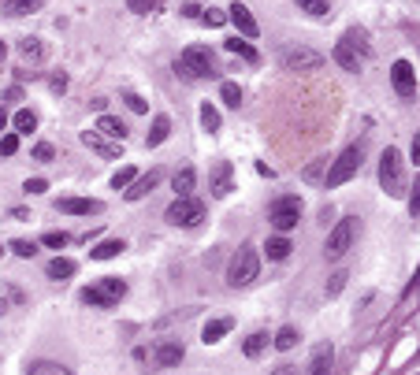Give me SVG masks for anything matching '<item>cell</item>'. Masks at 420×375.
<instances>
[{"mask_svg":"<svg viewBox=\"0 0 420 375\" xmlns=\"http://www.w3.org/2000/svg\"><path fill=\"white\" fill-rule=\"evenodd\" d=\"M409 216H420V175H417V186L409 190Z\"/></svg>","mask_w":420,"mask_h":375,"instance_id":"obj_46","label":"cell"},{"mask_svg":"<svg viewBox=\"0 0 420 375\" xmlns=\"http://www.w3.org/2000/svg\"><path fill=\"white\" fill-rule=\"evenodd\" d=\"M168 138H171V119L160 112L157 119H153V130H149V138H145V145H149V149H157V145H164Z\"/></svg>","mask_w":420,"mask_h":375,"instance_id":"obj_22","label":"cell"},{"mask_svg":"<svg viewBox=\"0 0 420 375\" xmlns=\"http://www.w3.org/2000/svg\"><path fill=\"white\" fill-rule=\"evenodd\" d=\"M0 253H4V245H0Z\"/></svg>","mask_w":420,"mask_h":375,"instance_id":"obj_56","label":"cell"},{"mask_svg":"<svg viewBox=\"0 0 420 375\" xmlns=\"http://www.w3.org/2000/svg\"><path fill=\"white\" fill-rule=\"evenodd\" d=\"M361 160H364V145H350V149H342L339 160H331V168H327L324 175V190H339L342 182H350L353 175L361 171Z\"/></svg>","mask_w":420,"mask_h":375,"instance_id":"obj_5","label":"cell"},{"mask_svg":"<svg viewBox=\"0 0 420 375\" xmlns=\"http://www.w3.org/2000/svg\"><path fill=\"white\" fill-rule=\"evenodd\" d=\"M231 327H234V319H231V316L208 319V323H205V331H201V342H205V345H216V342H220V338H223L227 331H231Z\"/></svg>","mask_w":420,"mask_h":375,"instance_id":"obj_20","label":"cell"},{"mask_svg":"<svg viewBox=\"0 0 420 375\" xmlns=\"http://www.w3.org/2000/svg\"><path fill=\"white\" fill-rule=\"evenodd\" d=\"M201 126H205L208 134H216L223 126V119H220V108L216 104H201Z\"/></svg>","mask_w":420,"mask_h":375,"instance_id":"obj_31","label":"cell"},{"mask_svg":"<svg viewBox=\"0 0 420 375\" xmlns=\"http://www.w3.org/2000/svg\"><path fill=\"white\" fill-rule=\"evenodd\" d=\"M182 356H186V345H182L179 338H168V342H160V345H157L153 361H157V368H179Z\"/></svg>","mask_w":420,"mask_h":375,"instance_id":"obj_14","label":"cell"},{"mask_svg":"<svg viewBox=\"0 0 420 375\" xmlns=\"http://www.w3.org/2000/svg\"><path fill=\"white\" fill-rule=\"evenodd\" d=\"M8 249H12V253H15V257H23V260H30V257H34V253H38V245H34V242H26V238H15V242H12V245H8Z\"/></svg>","mask_w":420,"mask_h":375,"instance_id":"obj_37","label":"cell"},{"mask_svg":"<svg viewBox=\"0 0 420 375\" xmlns=\"http://www.w3.org/2000/svg\"><path fill=\"white\" fill-rule=\"evenodd\" d=\"M409 160H413V163H420V130H417L413 145H409Z\"/></svg>","mask_w":420,"mask_h":375,"instance_id":"obj_49","label":"cell"},{"mask_svg":"<svg viewBox=\"0 0 420 375\" xmlns=\"http://www.w3.org/2000/svg\"><path fill=\"white\" fill-rule=\"evenodd\" d=\"M12 123H15V134H30V130H38V115H34L30 108H19Z\"/></svg>","mask_w":420,"mask_h":375,"instance_id":"obj_32","label":"cell"},{"mask_svg":"<svg viewBox=\"0 0 420 375\" xmlns=\"http://www.w3.org/2000/svg\"><path fill=\"white\" fill-rule=\"evenodd\" d=\"M82 305H93V308H112L120 305V301L126 297V282L120 275H104L100 282H93V286L82 290Z\"/></svg>","mask_w":420,"mask_h":375,"instance_id":"obj_4","label":"cell"},{"mask_svg":"<svg viewBox=\"0 0 420 375\" xmlns=\"http://www.w3.org/2000/svg\"><path fill=\"white\" fill-rule=\"evenodd\" d=\"M208 190H212V197H227L234 190V168H231V160H220L212 168V175H208Z\"/></svg>","mask_w":420,"mask_h":375,"instance_id":"obj_11","label":"cell"},{"mask_svg":"<svg viewBox=\"0 0 420 375\" xmlns=\"http://www.w3.org/2000/svg\"><path fill=\"white\" fill-rule=\"evenodd\" d=\"M123 249H126L123 238H108V242H100V245L89 249V257H93V260H112V257H120Z\"/></svg>","mask_w":420,"mask_h":375,"instance_id":"obj_24","label":"cell"},{"mask_svg":"<svg viewBox=\"0 0 420 375\" xmlns=\"http://www.w3.org/2000/svg\"><path fill=\"white\" fill-rule=\"evenodd\" d=\"M342 41H346V45H353V49H357L364 60L372 56V45H368V34H364V30H346V38H342Z\"/></svg>","mask_w":420,"mask_h":375,"instance_id":"obj_33","label":"cell"},{"mask_svg":"<svg viewBox=\"0 0 420 375\" xmlns=\"http://www.w3.org/2000/svg\"><path fill=\"white\" fill-rule=\"evenodd\" d=\"M160 179H164L160 171H149V175H138V179L131 182V186H126V201H142L145 194H153Z\"/></svg>","mask_w":420,"mask_h":375,"instance_id":"obj_18","label":"cell"},{"mask_svg":"<svg viewBox=\"0 0 420 375\" xmlns=\"http://www.w3.org/2000/svg\"><path fill=\"white\" fill-rule=\"evenodd\" d=\"M26 194H45V190H49V182H45V179H26Z\"/></svg>","mask_w":420,"mask_h":375,"instance_id":"obj_47","label":"cell"},{"mask_svg":"<svg viewBox=\"0 0 420 375\" xmlns=\"http://www.w3.org/2000/svg\"><path fill=\"white\" fill-rule=\"evenodd\" d=\"M56 208H60V212H67V216H100V212H104V205L93 201V197H60Z\"/></svg>","mask_w":420,"mask_h":375,"instance_id":"obj_12","label":"cell"},{"mask_svg":"<svg viewBox=\"0 0 420 375\" xmlns=\"http://www.w3.org/2000/svg\"><path fill=\"white\" fill-rule=\"evenodd\" d=\"M264 345H268V331H253V334L242 342V353L250 356V361H257V356L264 353Z\"/></svg>","mask_w":420,"mask_h":375,"instance_id":"obj_28","label":"cell"},{"mask_svg":"<svg viewBox=\"0 0 420 375\" xmlns=\"http://www.w3.org/2000/svg\"><path fill=\"white\" fill-rule=\"evenodd\" d=\"M201 23H205V26H223V23H227V12H216V8H208V12H201Z\"/></svg>","mask_w":420,"mask_h":375,"instance_id":"obj_43","label":"cell"},{"mask_svg":"<svg viewBox=\"0 0 420 375\" xmlns=\"http://www.w3.org/2000/svg\"><path fill=\"white\" fill-rule=\"evenodd\" d=\"M75 268H78L75 260H67V257H56V260H49V268H45V275L60 282V279H71V275H75Z\"/></svg>","mask_w":420,"mask_h":375,"instance_id":"obj_27","label":"cell"},{"mask_svg":"<svg viewBox=\"0 0 420 375\" xmlns=\"http://www.w3.org/2000/svg\"><path fill=\"white\" fill-rule=\"evenodd\" d=\"M93 130L104 134V138H115V141H126V134H131V130H126V123H123V119H115V115H100Z\"/></svg>","mask_w":420,"mask_h":375,"instance_id":"obj_19","label":"cell"},{"mask_svg":"<svg viewBox=\"0 0 420 375\" xmlns=\"http://www.w3.org/2000/svg\"><path fill=\"white\" fill-rule=\"evenodd\" d=\"M78 138H82V145H86V149H93L97 157H104V160H120V145L104 141V138H100L97 130H82Z\"/></svg>","mask_w":420,"mask_h":375,"instance_id":"obj_15","label":"cell"},{"mask_svg":"<svg viewBox=\"0 0 420 375\" xmlns=\"http://www.w3.org/2000/svg\"><path fill=\"white\" fill-rule=\"evenodd\" d=\"M331 361H335V345L320 342L313 350V361H309V375H331Z\"/></svg>","mask_w":420,"mask_h":375,"instance_id":"obj_17","label":"cell"},{"mask_svg":"<svg viewBox=\"0 0 420 375\" xmlns=\"http://www.w3.org/2000/svg\"><path fill=\"white\" fill-rule=\"evenodd\" d=\"M171 227H197L201 219H205V205H201L197 197H175L168 205V212H164Z\"/></svg>","mask_w":420,"mask_h":375,"instance_id":"obj_8","label":"cell"},{"mask_svg":"<svg viewBox=\"0 0 420 375\" xmlns=\"http://www.w3.org/2000/svg\"><path fill=\"white\" fill-rule=\"evenodd\" d=\"M346 279H350L346 271H335L331 282H327V297H339V294H342V286H346Z\"/></svg>","mask_w":420,"mask_h":375,"instance_id":"obj_41","label":"cell"},{"mask_svg":"<svg viewBox=\"0 0 420 375\" xmlns=\"http://www.w3.org/2000/svg\"><path fill=\"white\" fill-rule=\"evenodd\" d=\"M335 63H339L342 71H350V75H357V71L364 67V56H361L357 49H353V45L339 41V45H335Z\"/></svg>","mask_w":420,"mask_h":375,"instance_id":"obj_16","label":"cell"},{"mask_svg":"<svg viewBox=\"0 0 420 375\" xmlns=\"http://www.w3.org/2000/svg\"><path fill=\"white\" fill-rule=\"evenodd\" d=\"M4 126H8V112L0 108V130H4Z\"/></svg>","mask_w":420,"mask_h":375,"instance_id":"obj_54","label":"cell"},{"mask_svg":"<svg viewBox=\"0 0 420 375\" xmlns=\"http://www.w3.org/2000/svg\"><path fill=\"white\" fill-rule=\"evenodd\" d=\"M26 375H75V372L63 368V364H56V361H34L30 368H26Z\"/></svg>","mask_w":420,"mask_h":375,"instance_id":"obj_29","label":"cell"},{"mask_svg":"<svg viewBox=\"0 0 420 375\" xmlns=\"http://www.w3.org/2000/svg\"><path fill=\"white\" fill-rule=\"evenodd\" d=\"M390 86H395L398 97H413L417 93V67L409 60H395L390 67Z\"/></svg>","mask_w":420,"mask_h":375,"instance_id":"obj_10","label":"cell"},{"mask_svg":"<svg viewBox=\"0 0 420 375\" xmlns=\"http://www.w3.org/2000/svg\"><path fill=\"white\" fill-rule=\"evenodd\" d=\"M261 275V253L253 245H242L231 260H227V286H250L253 279Z\"/></svg>","mask_w":420,"mask_h":375,"instance_id":"obj_3","label":"cell"},{"mask_svg":"<svg viewBox=\"0 0 420 375\" xmlns=\"http://www.w3.org/2000/svg\"><path fill=\"white\" fill-rule=\"evenodd\" d=\"M19 152V134H4L0 138V157H15Z\"/></svg>","mask_w":420,"mask_h":375,"instance_id":"obj_40","label":"cell"},{"mask_svg":"<svg viewBox=\"0 0 420 375\" xmlns=\"http://www.w3.org/2000/svg\"><path fill=\"white\" fill-rule=\"evenodd\" d=\"M298 8H301V12H309V15H316V19H324V15L331 12L327 0H298Z\"/></svg>","mask_w":420,"mask_h":375,"instance_id":"obj_36","label":"cell"},{"mask_svg":"<svg viewBox=\"0 0 420 375\" xmlns=\"http://www.w3.org/2000/svg\"><path fill=\"white\" fill-rule=\"evenodd\" d=\"M41 242H45V245H49V249H63V245H67V242H71V238H67V234H63V231H49V234H45V238H41Z\"/></svg>","mask_w":420,"mask_h":375,"instance_id":"obj_42","label":"cell"},{"mask_svg":"<svg viewBox=\"0 0 420 375\" xmlns=\"http://www.w3.org/2000/svg\"><path fill=\"white\" fill-rule=\"evenodd\" d=\"M290 249H294V245H290L287 234H276V238H268V242H264V253H268V260H287Z\"/></svg>","mask_w":420,"mask_h":375,"instance_id":"obj_25","label":"cell"},{"mask_svg":"<svg viewBox=\"0 0 420 375\" xmlns=\"http://www.w3.org/2000/svg\"><path fill=\"white\" fill-rule=\"evenodd\" d=\"M227 19L239 26L242 38H257V34H261V26H257V19H253V12H250L245 4H239V0H234V4L227 8Z\"/></svg>","mask_w":420,"mask_h":375,"instance_id":"obj_13","label":"cell"},{"mask_svg":"<svg viewBox=\"0 0 420 375\" xmlns=\"http://www.w3.org/2000/svg\"><path fill=\"white\" fill-rule=\"evenodd\" d=\"M175 71L182 78L197 82V78H212L220 67H216V52L208 49V45H186L182 56L175 60Z\"/></svg>","mask_w":420,"mask_h":375,"instance_id":"obj_1","label":"cell"},{"mask_svg":"<svg viewBox=\"0 0 420 375\" xmlns=\"http://www.w3.org/2000/svg\"><path fill=\"white\" fill-rule=\"evenodd\" d=\"M52 157H56V149H52L49 141H41V145H34V160H41V163H49Z\"/></svg>","mask_w":420,"mask_h":375,"instance_id":"obj_44","label":"cell"},{"mask_svg":"<svg viewBox=\"0 0 420 375\" xmlns=\"http://www.w3.org/2000/svg\"><path fill=\"white\" fill-rule=\"evenodd\" d=\"M182 15H190V19H201V8H197V4H186V8H182Z\"/></svg>","mask_w":420,"mask_h":375,"instance_id":"obj_52","label":"cell"},{"mask_svg":"<svg viewBox=\"0 0 420 375\" xmlns=\"http://www.w3.org/2000/svg\"><path fill=\"white\" fill-rule=\"evenodd\" d=\"M353 242H357V216H342L339 223L331 227L327 242H324V257L327 260H342L346 253L353 249Z\"/></svg>","mask_w":420,"mask_h":375,"instance_id":"obj_6","label":"cell"},{"mask_svg":"<svg viewBox=\"0 0 420 375\" xmlns=\"http://www.w3.org/2000/svg\"><path fill=\"white\" fill-rule=\"evenodd\" d=\"M134 179H138V171H134V168H120V171L112 175V186H115V190H126Z\"/></svg>","mask_w":420,"mask_h":375,"instance_id":"obj_39","label":"cell"},{"mask_svg":"<svg viewBox=\"0 0 420 375\" xmlns=\"http://www.w3.org/2000/svg\"><path fill=\"white\" fill-rule=\"evenodd\" d=\"M417 286H420V268H417V275H413V279H409V286H406V294H413V290H417Z\"/></svg>","mask_w":420,"mask_h":375,"instance_id":"obj_53","label":"cell"},{"mask_svg":"<svg viewBox=\"0 0 420 375\" xmlns=\"http://www.w3.org/2000/svg\"><path fill=\"white\" fill-rule=\"evenodd\" d=\"M298 216H301V197H298V194H283V197L272 201V208H268V223L276 227L279 234L294 231V227H298Z\"/></svg>","mask_w":420,"mask_h":375,"instance_id":"obj_7","label":"cell"},{"mask_svg":"<svg viewBox=\"0 0 420 375\" xmlns=\"http://www.w3.org/2000/svg\"><path fill=\"white\" fill-rule=\"evenodd\" d=\"M123 100H126V108H131V112H149V104H145V100L138 97V93H123Z\"/></svg>","mask_w":420,"mask_h":375,"instance_id":"obj_45","label":"cell"},{"mask_svg":"<svg viewBox=\"0 0 420 375\" xmlns=\"http://www.w3.org/2000/svg\"><path fill=\"white\" fill-rule=\"evenodd\" d=\"M324 163H327V160H316V163H309V168H305V179H309V182H313V179H320V175H324Z\"/></svg>","mask_w":420,"mask_h":375,"instance_id":"obj_48","label":"cell"},{"mask_svg":"<svg viewBox=\"0 0 420 375\" xmlns=\"http://www.w3.org/2000/svg\"><path fill=\"white\" fill-rule=\"evenodd\" d=\"M298 331H294V327H279V334H276V350L279 353H287V350H294V345H298Z\"/></svg>","mask_w":420,"mask_h":375,"instance_id":"obj_35","label":"cell"},{"mask_svg":"<svg viewBox=\"0 0 420 375\" xmlns=\"http://www.w3.org/2000/svg\"><path fill=\"white\" fill-rule=\"evenodd\" d=\"M417 361H420V356H417Z\"/></svg>","mask_w":420,"mask_h":375,"instance_id":"obj_57","label":"cell"},{"mask_svg":"<svg viewBox=\"0 0 420 375\" xmlns=\"http://www.w3.org/2000/svg\"><path fill=\"white\" fill-rule=\"evenodd\" d=\"M272 375H298V368H294V364H279V368L272 372Z\"/></svg>","mask_w":420,"mask_h":375,"instance_id":"obj_51","label":"cell"},{"mask_svg":"<svg viewBox=\"0 0 420 375\" xmlns=\"http://www.w3.org/2000/svg\"><path fill=\"white\" fill-rule=\"evenodd\" d=\"M171 186H175V197H194V186H197V171H194V168H182V171H175V179H171Z\"/></svg>","mask_w":420,"mask_h":375,"instance_id":"obj_21","label":"cell"},{"mask_svg":"<svg viewBox=\"0 0 420 375\" xmlns=\"http://www.w3.org/2000/svg\"><path fill=\"white\" fill-rule=\"evenodd\" d=\"M4 52H8V49H4V41H0V60H4Z\"/></svg>","mask_w":420,"mask_h":375,"instance_id":"obj_55","label":"cell"},{"mask_svg":"<svg viewBox=\"0 0 420 375\" xmlns=\"http://www.w3.org/2000/svg\"><path fill=\"white\" fill-rule=\"evenodd\" d=\"M379 186L387 197H406L409 194V182H406V160L395 145H387L379 157Z\"/></svg>","mask_w":420,"mask_h":375,"instance_id":"obj_2","label":"cell"},{"mask_svg":"<svg viewBox=\"0 0 420 375\" xmlns=\"http://www.w3.org/2000/svg\"><path fill=\"white\" fill-rule=\"evenodd\" d=\"M283 67L287 71H320L324 67V52L294 45V49H283Z\"/></svg>","mask_w":420,"mask_h":375,"instance_id":"obj_9","label":"cell"},{"mask_svg":"<svg viewBox=\"0 0 420 375\" xmlns=\"http://www.w3.org/2000/svg\"><path fill=\"white\" fill-rule=\"evenodd\" d=\"M19 60L23 63H41L45 60V41L41 38H23L19 41Z\"/></svg>","mask_w":420,"mask_h":375,"instance_id":"obj_23","label":"cell"},{"mask_svg":"<svg viewBox=\"0 0 420 375\" xmlns=\"http://www.w3.org/2000/svg\"><path fill=\"white\" fill-rule=\"evenodd\" d=\"M160 4L164 0H126V8H131L134 15H149V12H157Z\"/></svg>","mask_w":420,"mask_h":375,"instance_id":"obj_38","label":"cell"},{"mask_svg":"<svg viewBox=\"0 0 420 375\" xmlns=\"http://www.w3.org/2000/svg\"><path fill=\"white\" fill-rule=\"evenodd\" d=\"M49 86H52V93H63V89H67V78H63V75H56V78L49 82Z\"/></svg>","mask_w":420,"mask_h":375,"instance_id":"obj_50","label":"cell"},{"mask_svg":"<svg viewBox=\"0 0 420 375\" xmlns=\"http://www.w3.org/2000/svg\"><path fill=\"white\" fill-rule=\"evenodd\" d=\"M41 4H45V0H8V4H4V12L12 15V19H23V15L41 12Z\"/></svg>","mask_w":420,"mask_h":375,"instance_id":"obj_26","label":"cell"},{"mask_svg":"<svg viewBox=\"0 0 420 375\" xmlns=\"http://www.w3.org/2000/svg\"><path fill=\"white\" fill-rule=\"evenodd\" d=\"M227 52H234V56H242V60H250V63L261 60V52L253 49L250 41H242V38H231V41H227Z\"/></svg>","mask_w":420,"mask_h":375,"instance_id":"obj_30","label":"cell"},{"mask_svg":"<svg viewBox=\"0 0 420 375\" xmlns=\"http://www.w3.org/2000/svg\"><path fill=\"white\" fill-rule=\"evenodd\" d=\"M220 100L227 108H239L242 104V89H239V82H223L220 86Z\"/></svg>","mask_w":420,"mask_h":375,"instance_id":"obj_34","label":"cell"}]
</instances>
